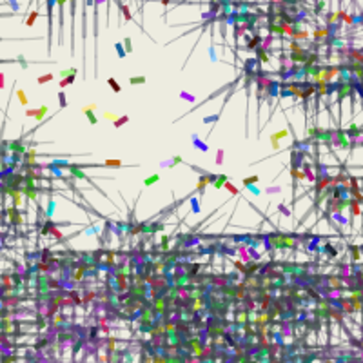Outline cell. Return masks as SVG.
Returning <instances> with one entry per match:
<instances>
[{"label": "cell", "instance_id": "obj_15", "mask_svg": "<svg viewBox=\"0 0 363 363\" xmlns=\"http://www.w3.org/2000/svg\"><path fill=\"white\" fill-rule=\"evenodd\" d=\"M223 187L227 189V191H231V193H232V194H234V196L238 194V189H236L234 185H232V183H229V182H225V183H223Z\"/></svg>", "mask_w": 363, "mask_h": 363}, {"label": "cell", "instance_id": "obj_25", "mask_svg": "<svg viewBox=\"0 0 363 363\" xmlns=\"http://www.w3.org/2000/svg\"><path fill=\"white\" fill-rule=\"evenodd\" d=\"M180 162H183L180 156H174V158H172V165H174V164H180Z\"/></svg>", "mask_w": 363, "mask_h": 363}, {"label": "cell", "instance_id": "obj_22", "mask_svg": "<svg viewBox=\"0 0 363 363\" xmlns=\"http://www.w3.org/2000/svg\"><path fill=\"white\" fill-rule=\"evenodd\" d=\"M124 46H125V53H131V49H133V47H131V38L124 40Z\"/></svg>", "mask_w": 363, "mask_h": 363}, {"label": "cell", "instance_id": "obj_14", "mask_svg": "<svg viewBox=\"0 0 363 363\" xmlns=\"http://www.w3.org/2000/svg\"><path fill=\"white\" fill-rule=\"evenodd\" d=\"M36 17H38V11H33L31 15H29V18H27L25 25H33V24H35V20H36Z\"/></svg>", "mask_w": 363, "mask_h": 363}, {"label": "cell", "instance_id": "obj_4", "mask_svg": "<svg viewBox=\"0 0 363 363\" xmlns=\"http://www.w3.org/2000/svg\"><path fill=\"white\" fill-rule=\"evenodd\" d=\"M225 182H227V176H225V174H220V176H216V180H214L212 183H214L216 189H220V187H223Z\"/></svg>", "mask_w": 363, "mask_h": 363}, {"label": "cell", "instance_id": "obj_3", "mask_svg": "<svg viewBox=\"0 0 363 363\" xmlns=\"http://www.w3.org/2000/svg\"><path fill=\"white\" fill-rule=\"evenodd\" d=\"M145 82H147V78H145L143 75H142V76H131V78H129V84H131V85H138V84H145Z\"/></svg>", "mask_w": 363, "mask_h": 363}, {"label": "cell", "instance_id": "obj_1", "mask_svg": "<svg viewBox=\"0 0 363 363\" xmlns=\"http://www.w3.org/2000/svg\"><path fill=\"white\" fill-rule=\"evenodd\" d=\"M7 214H9V220H11L13 225H20V223H22V216H20V212H18L17 207L7 209Z\"/></svg>", "mask_w": 363, "mask_h": 363}, {"label": "cell", "instance_id": "obj_11", "mask_svg": "<svg viewBox=\"0 0 363 363\" xmlns=\"http://www.w3.org/2000/svg\"><path fill=\"white\" fill-rule=\"evenodd\" d=\"M193 140H194V145H196V147H198L200 151H203V153H207V151H209V147H207V145H205V143H202V142H200L196 136H193Z\"/></svg>", "mask_w": 363, "mask_h": 363}, {"label": "cell", "instance_id": "obj_10", "mask_svg": "<svg viewBox=\"0 0 363 363\" xmlns=\"http://www.w3.org/2000/svg\"><path fill=\"white\" fill-rule=\"evenodd\" d=\"M73 82H75V75H67L65 78L60 80V87H65V85H71Z\"/></svg>", "mask_w": 363, "mask_h": 363}, {"label": "cell", "instance_id": "obj_8", "mask_svg": "<svg viewBox=\"0 0 363 363\" xmlns=\"http://www.w3.org/2000/svg\"><path fill=\"white\" fill-rule=\"evenodd\" d=\"M104 165L105 167H124V164L120 162V160H105Z\"/></svg>", "mask_w": 363, "mask_h": 363}, {"label": "cell", "instance_id": "obj_17", "mask_svg": "<svg viewBox=\"0 0 363 363\" xmlns=\"http://www.w3.org/2000/svg\"><path fill=\"white\" fill-rule=\"evenodd\" d=\"M180 96H182V98H185V100H189V102H194V100H196V96H193L191 93H185V91H182V93H180Z\"/></svg>", "mask_w": 363, "mask_h": 363}, {"label": "cell", "instance_id": "obj_29", "mask_svg": "<svg viewBox=\"0 0 363 363\" xmlns=\"http://www.w3.org/2000/svg\"><path fill=\"white\" fill-rule=\"evenodd\" d=\"M162 4H164V6H167V4H169V0H162Z\"/></svg>", "mask_w": 363, "mask_h": 363}, {"label": "cell", "instance_id": "obj_5", "mask_svg": "<svg viewBox=\"0 0 363 363\" xmlns=\"http://www.w3.org/2000/svg\"><path fill=\"white\" fill-rule=\"evenodd\" d=\"M158 180H160V176H158V174H151V176H147V178L143 180V185H145V187H149V185L156 183Z\"/></svg>", "mask_w": 363, "mask_h": 363}, {"label": "cell", "instance_id": "obj_7", "mask_svg": "<svg viewBox=\"0 0 363 363\" xmlns=\"http://www.w3.org/2000/svg\"><path fill=\"white\" fill-rule=\"evenodd\" d=\"M107 84H109V87H111L114 93H120V91H122V87L118 85V82H116L114 78H107Z\"/></svg>", "mask_w": 363, "mask_h": 363}, {"label": "cell", "instance_id": "obj_6", "mask_svg": "<svg viewBox=\"0 0 363 363\" xmlns=\"http://www.w3.org/2000/svg\"><path fill=\"white\" fill-rule=\"evenodd\" d=\"M258 180H260L258 174H252V176H249V178H245V180H243V185H245V187H251L252 183H258Z\"/></svg>", "mask_w": 363, "mask_h": 363}, {"label": "cell", "instance_id": "obj_21", "mask_svg": "<svg viewBox=\"0 0 363 363\" xmlns=\"http://www.w3.org/2000/svg\"><path fill=\"white\" fill-rule=\"evenodd\" d=\"M114 47H116V51H118V56H120V58H124V56L127 55V53L124 51V47H122V44H116Z\"/></svg>", "mask_w": 363, "mask_h": 363}, {"label": "cell", "instance_id": "obj_24", "mask_svg": "<svg viewBox=\"0 0 363 363\" xmlns=\"http://www.w3.org/2000/svg\"><path fill=\"white\" fill-rule=\"evenodd\" d=\"M104 116H105L107 120H113V122H114L116 118H118V116H116V114H113V113H104Z\"/></svg>", "mask_w": 363, "mask_h": 363}, {"label": "cell", "instance_id": "obj_12", "mask_svg": "<svg viewBox=\"0 0 363 363\" xmlns=\"http://www.w3.org/2000/svg\"><path fill=\"white\" fill-rule=\"evenodd\" d=\"M49 80H53V73H47V75H42V76L36 78L38 84H46V82H49Z\"/></svg>", "mask_w": 363, "mask_h": 363}, {"label": "cell", "instance_id": "obj_27", "mask_svg": "<svg viewBox=\"0 0 363 363\" xmlns=\"http://www.w3.org/2000/svg\"><path fill=\"white\" fill-rule=\"evenodd\" d=\"M122 9H124V15H125V18H127V20H131V15H129V9H127V7H122Z\"/></svg>", "mask_w": 363, "mask_h": 363}, {"label": "cell", "instance_id": "obj_20", "mask_svg": "<svg viewBox=\"0 0 363 363\" xmlns=\"http://www.w3.org/2000/svg\"><path fill=\"white\" fill-rule=\"evenodd\" d=\"M58 100H60V107H65V105H67V100H65V95H64V93H58Z\"/></svg>", "mask_w": 363, "mask_h": 363}, {"label": "cell", "instance_id": "obj_2", "mask_svg": "<svg viewBox=\"0 0 363 363\" xmlns=\"http://www.w3.org/2000/svg\"><path fill=\"white\" fill-rule=\"evenodd\" d=\"M93 109H95V105H89V107H84V109H82V113L87 116V120H89L91 125H95V124L98 122V118H96V114L93 113Z\"/></svg>", "mask_w": 363, "mask_h": 363}, {"label": "cell", "instance_id": "obj_28", "mask_svg": "<svg viewBox=\"0 0 363 363\" xmlns=\"http://www.w3.org/2000/svg\"><path fill=\"white\" fill-rule=\"evenodd\" d=\"M0 89H4V75L0 73Z\"/></svg>", "mask_w": 363, "mask_h": 363}, {"label": "cell", "instance_id": "obj_16", "mask_svg": "<svg viewBox=\"0 0 363 363\" xmlns=\"http://www.w3.org/2000/svg\"><path fill=\"white\" fill-rule=\"evenodd\" d=\"M258 56H260V60H261V62H269V55H265L263 49H258Z\"/></svg>", "mask_w": 363, "mask_h": 363}, {"label": "cell", "instance_id": "obj_9", "mask_svg": "<svg viewBox=\"0 0 363 363\" xmlns=\"http://www.w3.org/2000/svg\"><path fill=\"white\" fill-rule=\"evenodd\" d=\"M46 113H47V105H42L40 109H36V113H35V118H36V120H42L44 116H46Z\"/></svg>", "mask_w": 363, "mask_h": 363}, {"label": "cell", "instance_id": "obj_18", "mask_svg": "<svg viewBox=\"0 0 363 363\" xmlns=\"http://www.w3.org/2000/svg\"><path fill=\"white\" fill-rule=\"evenodd\" d=\"M17 96H18V100H20V104H22V105H25V104H27V98H25V93H24V91H18V93H17Z\"/></svg>", "mask_w": 363, "mask_h": 363}, {"label": "cell", "instance_id": "obj_13", "mask_svg": "<svg viewBox=\"0 0 363 363\" xmlns=\"http://www.w3.org/2000/svg\"><path fill=\"white\" fill-rule=\"evenodd\" d=\"M127 122H129V118L124 114V116H120V118L114 120V127H122V124H127Z\"/></svg>", "mask_w": 363, "mask_h": 363}, {"label": "cell", "instance_id": "obj_19", "mask_svg": "<svg viewBox=\"0 0 363 363\" xmlns=\"http://www.w3.org/2000/svg\"><path fill=\"white\" fill-rule=\"evenodd\" d=\"M260 42H261V40H260V36H254V38H252V40L249 42V49H254V47L258 46Z\"/></svg>", "mask_w": 363, "mask_h": 363}, {"label": "cell", "instance_id": "obj_26", "mask_svg": "<svg viewBox=\"0 0 363 363\" xmlns=\"http://www.w3.org/2000/svg\"><path fill=\"white\" fill-rule=\"evenodd\" d=\"M35 113H36V109H29V111H25V116H35Z\"/></svg>", "mask_w": 363, "mask_h": 363}, {"label": "cell", "instance_id": "obj_23", "mask_svg": "<svg viewBox=\"0 0 363 363\" xmlns=\"http://www.w3.org/2000/svg\"><path fill=\"white\" fill-rule=\"evenodd\" d=\"M222 162H223V151L220 149L218 151V156H216V164H222Z\"/></svg>", "mask_w": 363, "mask_h": 363}]
</instances>
